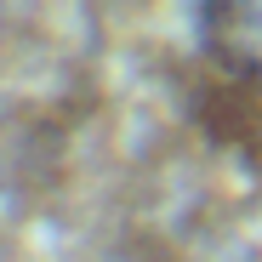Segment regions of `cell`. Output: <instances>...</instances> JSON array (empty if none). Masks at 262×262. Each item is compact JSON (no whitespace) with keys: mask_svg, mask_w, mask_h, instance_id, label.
I'll return each instance as SVG.
<instances>
[{"mask_svg":"<svg viewBox=\"0 0 262 262\" xmlns=\"http://www.w3.org/2000/svg\"><path fill=\"white\" fill-rule=\"evenodd\" d=\"M188 114L211 148L262 177V0L188 6Z\"/></svg>","mask_w":262,"mask_h":262,"instance_id":"6da1fadb","label":"cell"}]
</instances>
